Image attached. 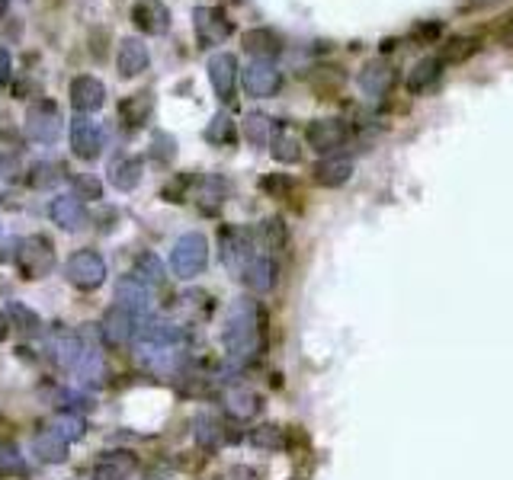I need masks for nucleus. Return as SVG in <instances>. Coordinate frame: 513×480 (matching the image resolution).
<instances>
[{
	"mask_svg": "<svg viewBox=\"0 0 513 480\" xmlns=\"http://www.w3.org/2000/svg\"><path fill=\"white\" fill-rule=\"evenodd\" d=\"M478 52V39H472V36H455V39L446 42V48H443V65H462L466 58H472V55Z\"/></svg>",
	"mask_w": 513,
	"mask_h": 480,
	"instance_id": "38",
	"label": "nucleus"
},
{
	"mask_svg": "<svg viewBox=\"0 0 513 480\" xmlns=\"http://www.w3.org/2000/svg\"><path fill=\"white\" fill-rule=\"evenodd\" d=\"M4 14H7V0H0V20H4Z\"/></svg>",
	"mask_w": 513,
	"mask_h": 480,
	"instance_id": "48",
	"label": "nucleus"
},
{
	"mask_svg": "<svg viewBox=\"0 0 513 480\" xmlns=\"http://www.w3.org/2000/svg\"><path fill=\"white\" fill-rule=\"evenodd\" d=\"M48 214H52V221L61 227V231H78V227H84V221H87V212H84V205H80L78 195H58V199H52Z\"/></svg>",
	"mask_w": 513,
	"mask_h": 480,
	"instance_id": "23",
	"label": "nucleus"
},
{
	"mask_svg": "<svg viewBox=\"0 0 513 480\" xmlns=\"http://www.w3.org/2000/svg\"><path fill=\"white\" fill-rule=\"evenodd\" d=\"M74 195L84 202H97V199H103V186H99V180H93V176H78V180H74Z\"/></svg>",
	"mask_w": 513,
	"mask_h": 480,
	"instance_id": "43",
	"label": "nucleus"
},
{
	"mask_svg": "<svg viewBox=\"0 0 513 480\" xmlns=\"http://www.w3.org/2000/svg\"><path fill=\"white\" fill-rule=\"evenodd\" d=\"M235 477H241V480H254L256 474L250 471V467H235Z\"/></svg>",
	"mask_w": 513,
	"mask_h": 480,
	"instance_id": "47",
	"label": "nucleus"
},
{
	"mask_svg": "<svg viewBox=\"0 0 513 480\" xmlns=\"http://www.w3.org/2000/svg\"><path fill=\"white\" fill-rule=\"evenodd\" d=\"M65 276L74 288L80 292H93L106 282V260L97 250H78L71 254V260L65 263Z\"/></svg>",
	"mask_w": 513,
	"mask_h": 480,
	"instance_id": "5",
	"label": "nucleus"
},
{
	"mask_svg": "<svg viewBox=\"0 0 513 480\" xmlns=\"http://www.w3.org/2000/svg\"><path fill=\"white\" fill-rule=\"evenodd\" d=\"M440 74H443V58H434V55H430V58H421L411 68L404 84H408L411 93H424L427 87H434L436 80H440Z\"/></svg>",
	"mask_w": 513,
	"mask_h": 480,
	"instance_id": "28",
	"label": "nucleus"
},
{
	"mask_svg": "<svg viewBox=\"0 0 513 480\" xmlns=\"http://www.w3.org/2000/svg\"><path fill=\"white\" fill-rule=\"evenodd\" d=\"M10 74H14V58H10L7 46H0V87L7 84Z\"/></svg>",
	"mask_w": 513,
	"mask_h": 480,
	"instance_id": "45",
	"label": "nucleus"
},
{
	"mask_svg": "<svg viewBox=\"0 0 513 480\" xmlns=\"http://www.w3.org/2000/svg\"><path fill=\"white\" fill-rule=\"evenodd\" d=\"M55 429H58L61 435H65L68 442H74V439H80V435L87 433V426H84V420H80L78 413H58L55 416Z\"/></svg>",
	"mask_w": 513,
	"mask_h": 480,
	"instance_id": "41",
	"label": "nucleus"
},
{
	"mask_svg": "<svg viewBox=\"0 0 513 480\" xmlns=\"http://www.w3.org/2000/svg\"><path fill=\"white\" fill-rule=\"evenodd\" d=\"M7 333H10V324H7V314L0 311V343L7 339Z\"/></svg>",
	"mask_w": 513,
	"mask_h": 480,
	"instance_id": "46",
	"label": "nucleus"
},
{
	"mask_svg": "<svg viewBox=\"0 0 513 480\" xmlns=\"http://www.w3.org/2000/svg\"><path fill=\"white\" fill-rule=\"evenodd\" d=\"M106 99V87L99 84L97 78H90V74H80V78L71 80V106L80 112V116H90V112H97L99 106H103Z\"/></svg>",
	"mask_w": 513,
	"mask_h": 480,
	"instance_id": "16",
	"label": "nucleus"
},
{
	"mask_svg": "<svg viewBox=\"0 0 513 480\" xmlns=\"http://www.w3.org/2000/svg\"><path fill=\"white\" fill-rule=\"evenodd\" d=\"M392 84H395V68L389 61L375 58L360 71V90L366 97H385L392 90Z\"/></svg>",
	"mask_w": 513,
	"mask_h": 480,
	"instance_id": "19",
	"label": "nucleus"
},
{
	"mask_svg": "<svg viewBox=\"0 0 513 480\" xmlns=\"http://www.w3.org/2000/svg\"><path fill=\"white\" fill-rule=\"evenodd\" d=\"M244 138H247L254 148L270 144V138H273L270 116H264V112H247V119H244Z\"/></svg>",
	"mask_w": 513,
	"mask_h": 480,
	"instance_id": "36",
	"label": "nucleus"
},
{
	"mask_svg": "<svg viewBox=\"0 0 513 480\" xmlns=\"http://www.w3.org/2000/svg\"><path fill=\"white\" fill-rule=\"evenodd\" d=\"M193 26L203 46H218L235 33V23L228 20L222 7H196L193 10Z\"/></svg>",
	"mask_w": 513,
	"mask_h": 480,
	"instance_id": "8",
	"label": "nucleus"
},
{
	"mask_svg": "<svg viewBox=\"0 0 513 480\" xmlns=\"http://www.w3.org/2000/svg\"><path fill=\"white\" fill-rule=\"evenodd\" d=\"M132 276H135L139 282H145L148 288H158V286H164L167 269H164V263H161V256H154V254H139V256H135Z\"/></svg>",
	"mask_w": 513,
	"mask_h": 480,
	"instance_id": "31",
	"label": "nucleus"
},
{
	"mask_svg": "<svg viewBox=\"0 0 513 480\" xmlns=\"http://www.w3.org/2000/svg\"><path fill=\"white\" fill-rule=\"evenodd\" d=\"M61 176V167L58 163H36L33 170H29V186H52L55 180Z\"/></svg>",
	"mask_w": 513,
	"mask_h": 480,
	"instance_id": "42",
	"label": "nucleus"
},
{
	"mask_svg": "<svg viewBox=\"0 0 513 480\" xmlns=\"http://www.w3.org/2000/svg\"><path fill=\"white\" fill-rule=\"evenodd\" d=\"M222 343L235 362L256 359L267 346V314L254 298H237L225 318Z\"/></svg>",
	"mask_w": 513,
	"mask_h": 480,
	"instance_id": "1",
	"label": "nucleus"
},
{
	"mask_svg": "<svg viewBox=\"0 0 513 480\" xmlns=\"http://www.w3.org/2000/svg\"><path fill=\"white\" fill-rule=\"evenodd\" d=\"M61 129H65V116H61L58 103L52 99H36L26 110V135L39 144H52L58 141Z\"/></svg>",
	"mask_w": 513,
	"mask_h": 480,
	"instance_id": "4",
	"label": "nucleus"
},
{
	"mask_svg": "<svg viewBox=\"0 0 513 480\" xmlns=\"http://www.w3.org/2000/svg\"><path fill=\"white\" fill-rule=\"evenodd\" d=\"M139 467V458L132 452H106L93 464V480H129Z\"/></svg>",
	"mask_w": 513,
	"mask_h": 480,
	"instance_id": "17",
	"label": "nucleus"
},
{
	"mask_svg": "<svg viewBox=\"0 0 513 480\" xmlns=\"http://www.w3.org/2000/svg\"><path fill=\"white\" fill-rule=\"evenodd\" d=\"M135 330H139V318L132 311H125L122 305H110L99 318V337L112 350H122V346L132 343Z\"/></svg>",
	"mask_w": 513,
	"mask_h": 480,
	"instance_id": "7",
	"label": "nucleus"
},
{
	"mask_svg": "<svg viewBox=\"0 0 513 480\" xmlns=\"http://www.w3.org/2000/svg\"><path fill=\"white\" fill-rule=\"evenodd\" d=\"M7 324H10V330H20V333H26V337H39L42 333V318L33 308L20 305V301H10L7 305Z\"/></svg>",
	"mask_w": 513,
	"mask_h": 480,
	"instance_id": "30",
	"label": "nucleus"
},
{
	"mask_svg": "<svg viewBox=\"0 0 513 480\" xmlns=\"http://www.w3.org/2000/svg\"><path fill=\"white\" fill-rule=\"evenodd\" d=\"M141 173H145V163L139 157H119V161L110 163V183L122 193L135 189L141 183Z\"/></svg>",
	"mask_w": 513,
	"mask_h": 480,
	"instance_id": "26",
	"label": "nucleus"
},
{
	"mask_svg": "<svg viewBox=\"0 0 513 480\" xmlns=\"http://www.w3.org/2000/svg\"><path fill=\"white\" fill-rule=\"evenodd\" d=\"M0 474L4 477H26V461L16 445H0Z\"/></svg>",
	"mask_w": 513,
	"mask_h": 480,
	"instance_id": "39",
	"label": "nucleus"
},
{
	"mask_svg": "<svg viewBox=\"0 0 513 480\" xmlns=\"http://www.w3.org/2000/svg\"><path fill=\"white\" fill-rule=\"evenodd\" d=\"M235 138H237L235 119H231L228 112H215L209 129H205V141L215 144V148H228V144H235Z\"/></svg>",
	"mask_w": 513,
	"mask_h": 480,
	"instance_id": "33",
	"label": "nucleus"
},
{
	"mask_svg": "<svg viewBox=\"0 0 513 480\" xmlns=\"http://www.w3.org/2000/svg\"><path fill=\"white\" fill-rule=\"evenodd\" d=\"M244 48H247V55H254L256 61H270L283 52V39H279V33H273V29H267V26L247 29V33H244Z\"/></svg>",
	"mask_w": 513,
	"mask_h": 480,
	"instance_id": "24",
	"label": "nucleus"
},
{
	"mask_svg": "<svg viewBox=\"0 0 513 480\" xmlns=\"http://www.w3.org/2000/svg\"><path fill=\"white\" fill-rule=\"evenodd\" d=\"M48 352H52L55 362L65 365V369H78L80 359H84V339L58 324L48 333Z\"/></svg>",
	"mask_w": 513,
	"mask_h": 480,
	"instance_id": "14",
	"label": "nucleus"
},
{
	"mask_svg": "<svg viewBox=\"0 0 513 480\" xmlns=\"http://www.w3.org/2000/svg\"><path fill=\"white\" fill-rule=\"evenodd\" d=\"M152 157L161 163V167L173 163V157H177V141H173L167 131H158V135L152 138Z\"/></svg>",
	"mask_w": 513,
	"mask_h": 480,
	"instance_id": "40",
	"label": "nucleus"
},
{
	"mask_svg": "<svg viewBox=\"0 0 513 480\" xmlns=\"http://www.w3.org/2000/svg\"><path fill=\"white\" fill-rule=\"evenodd\" d=\"M260 189H264V193H270L273 199H286V195L292 193V180H289V176H283V173L267 176V180L260 183Z\"/></svg>",
	"mask_w": 513,
	"mask_h": 480,
	"instance_id": "44",
	"label": "nucleus"
},
{
	"mask_svg": "<svg viewBox=\"0 0 513 480\" xmlns=\"http://www.w3.org/2000/svg\"><path fill=\"white\" fill-rule=\"evenodd\" d=\"M218 244H222V260L225 266L231 269V273L241 279L244 266H247L250 260L256 256L254 250V234L244 231V227H222V234H218Z\"/></svg>",
	"mask_w": 513,
	"mask_h": 480,
	"instance_id": "6",
	"label": "nucleus"
},
{
	"mask_svg": "<svg viewBox=\"0 0 513 480\" xmlns=\"http://www.w3.org/2000/svg\"><path fill=\"white\" fill-rule=\"evenodd\" d=\"M116 305L132 311L135 318H145L152 311V288L135 279V276H125V279L116 282Z\"/></svg>",
	"mask_w": 513,
	"mask_h": 480,
	"instance_id": "15",
	"label": "nucleus"
},
{
	"mask_svg": "<svg viewBox=\"0 0 513 480\" xmlns=\"http://www.w3.org/2000/svg\"><path fill=\"white\" fill-rule=\"evenodd\" d=\"M283 87V74L270 65V61H254V65L244 68V90L256 99H267L273 93H279Z\"/></svg>",
	"mask_w": 513,
	"mask_h": 480,
	"instance_id": "12",
	"label": "nucleus"
},
{
	"mask_svg": "<svg viewBox=\"0 0 513 480\" xmlns=\"http://www.w3.org/2000/svg\"><path fill=\"white\" fill-rule=\"evenodd\" d=\"M256 240L264 244V250H270V254H277V250L286 247V240H289V231H286L283 218H267L260 221V227H256Z\"/></svg>",
	"mask_w": 513,
	"mask_h": 480,
	"instance_id": "34",
	"label": "nucleus"
},
{
	"mask_svg": "<svg viewBox=\"0 0 513 480\" xmlns=\"http://www.w3.org/2000/svg\"><path fill=\"white\" fill-rule=\"evenodd\" d=\"M205 266H209V240H205V234H199V231L183 234V237L173 244L171 269L180 279H196Z\"/></svg>",
	"mask_w": 513,
	"mask_h": 480,
	"instance_id": "2",
	"label": "nucleus"
},
{
	"mask_svg": "<svg viewBox=\"0 0 513 480\" xmlns=\"http://www.w3.org/2000/svg\"><path fill=\"white\" fill-rule=\"evenodd\" d=\"M205 71H209V84H212V90H215V97L222 99V103H231V99H235V80H237L235 55H228V52L212 55Z\"/></svg>",
	"mask_w": 513,
	"mask_h": 480,
	"instance_id": "11",
	"label": "nucleus"
},
{
	"mask_svg": "<svg viewBox=\"0 0 513 480\" xmlns=\"http://www.w3.org/2000/svg\"><path fill=\"white\" fill-rule=\"evenodd\" d=\"M148 61H152V55H148L145 42L135 39V36L122 39V46H119L116 68H119V74H122L125 80H129V78H139L141 71H148Z\"/></svg>",
	"mask_w": 513,
	"mask_h": 480,
	"instance_id": "21",
	"label": "nucleus"
},
{
	"mask_svg": "<svg viewBox=\"0 0 513 480\" xmlns=\"http://www.w3.org/2000/svg\"><path fill=\"white\" fill-rule=\"evenodd\" d=\"M225 193H228V183L222 176H205L199 183V199H203V212H215L225 202Z\"/></svg>",
	"mask_w": 513,
	"mask_h": 480,
	"instance_id": "37",
	"label": "nucleus"
},
{
	"mask_svg": "<svg viewBox=\"0 0 513 480\" xmlns=\"http://www.w3.org/2000/svg\"><path fill=\"white\" fill-rule=\"evenodd\" d=\"M250 445L264 448V452H283L286 448V429L273 426V423H264V426L250 429Z\"/></svg>",
	"mask_w": 513,
	"mask_h": 480,
	"instance_id": "35",
	"label": "nucleus"
},
{
	"mask_svg": "<svg viewBox=\"0 0 513 480\" xmlns=\"http://www.w3.org/2000/svg\"><path fill=\"white\" fill-rule=\"evenodd\" d=\"M16 266H20L23 279H46L55 269V247L46 234H33L29 240H23L16 250Z\"/></svg>",
	"mask_w": 513,
	"mask_h": 480,
	"instance_id": "3",
	"label": "nucleus"
},
{
	"mask_svg": "<svg viewBox=\"0 0 513 480\" xmlns=\"http://www.w3.org/2000/svg\"><path fill=\"white\" fill-rule=\"evenodd\" d=\"M71 151L80 161H97L99 151H103V131L93 122L90 116H74L71 122Z\"/></svg>",
	"mask_w": 513,
	"mask_h": 480,
	"instance_id": "10",
	"label": "nucleus"
},
{
	"mask_svg": "<svg viewBox=\"0 0 513 480\" xmlns=\"http://www.w3.org/2000/svg\"><path fill=\"white\" fill-rule=\"evenodd\" d=\"M347 135H350V129L343 119H315V122H309V129H305L309 144L324 157L334 154V151L347 141Z\"/></svg>",
	"mask_w": 513,
	"mask_h": 480,
	"instance_id": "9",
	"label": "nucleus"
},
{
	"mask_svg": "<svg viewBox=\"0 0 513 480\" xmlns=\"http://www.w3.org/2000/svg\"><path fill=\"white\" fill-rule=\"evenodd\" d=\"M353 176V161L350 157H324V161L315 163V183L318 186H328V189H337L343 186V183Z\"/></svg>",
	"mask_w": 513,
	"mask_h": 480,
	"instance_id": "25",
	"label": "nucleus"
},
{
	"mask_svg": "<svg viewBox=\"0 0 513 480\" xmlns=\"http://www.w3.org/2000/svg\"><path fill=\"white\" fill-rule=\"evenodd\" d=\"M193 439L199 442V448H205V452H212V448H218V445H222V439H225L222 423H218L215 416L199 413L196 420H193Z\"/></svg>",
	"mask_w": 513,
	"mask_h": 480,
	"instance_id": "32",
	"label": "nucleus"
},
{
	"mask_svg": "<svg viewBox=\"0 0 513 480\" xmlns=\"http://www.w3.org/2000/svg\"><path fill=\"white\" fill-rule=\"evenodd\" d=\"M154 112V93L152 90H139L132 93V97H125L122 103H119V119H122L125 129L139 131L141 125L152 119Z\"/></svg>",
	"mask_w": 513,
	"mask_h": 480,
	"instance_id": "20",
	"label": "nucleus"
},
{
	"mask_svg": "<svg viewBox=\"0 0 513 480\" xmlns=\"http://www.w3.org/2000/svg\"><path fill=\"white\" fill-rule=\"evenodd\" d=\"M241 279H244V286H247L250 292L267 295L273 286H277V263H273V256L256 254L254 260H250L247 266H244Z\"/></svg>",
	"mask_w": 513,
	"mask_h": 480,
	"instance_id": "18",
	"label": "nucleus"
},
{
	"mask_svg": "<svg viewBox=\"0 0 513 480\" xmlns=\"http://www.w3.org/2000/svg\"><path fill=\"white\" fill-rule=\"evenodd\" d=\"M132 23L145 36H164L171 29V10L164 0H135Z\"/></svg>",
	"mask_w": 513,
	"mask_h": 480,
	"instance_id": "13",
	"label": "nucleus"
},
{
	"mask_svg": "<svg viewBox=\"0 0 513 480\" xmlns=\"http://www.w3.org/2000/svg\"><path fill=\"white\" fill-rule=\"evenodd\" d=\"M68 445H71V442H68L65 435L52 426V429H42V433H36L33 454L42 461V464H61V461L68 458Z\"/></svg>",
	"mask_w": 513,
	"mask_h": 480,
	"instance_id": "22",
	"label": "nucleus"
},
{
	"mask_svg": "<svg viewBox=\"0 0 513 480\" xmlns=\"http://www.w3.org/2000/svg\"><path fill=\"white\" fill-rule=\"evenodd\" d=\"M270 154L277 157L279 163H298V157H302V148H298V135H296V131H289L286 125H279V129L273 131V138H270Z\"/></svg>",
	"mask_w": 513,
	"mask_h": 480,
	"instance_id": "29",
	"label": "nucleus"
},
{
	"mask_svg": "<svg viewBox=\"0 0 513 480\" xmlns=\"http://www.w3.org/2000/svg\"><path fill=\"white\" fill-rule=\"evenodd\" d=\"M225 410H228L235 420H254V416L264 410V401H260V394H254V391L235 388L225 397Z\"/></svg>",
	"mask_w": 513,
	"mask_h": 480,
	"instance_id": "27",
	"label": "nucleus"
}]
</instances>
